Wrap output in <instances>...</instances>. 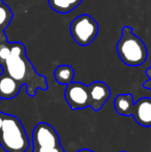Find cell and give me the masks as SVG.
I'll use <instances>...</instances> for the list:
<instances>
[{"mask_svg":"<svg viewBox=\"0 0 151 152\" xmlns=\"http://www.w3.org/2000/svg\"><path fill=\"white\" fill-rule=\"evenodd\" d=\"M10 54L3 62L4 72L9 77L26 86L27 94L31 97L36 94L38 89L47 90L48 82L44 76L37 74L32 63L26 56V49L22 42H9Z\"/></svg>","mask_w":151,"mask_h":152,"instance_id":"6da1fadb","label":"cell"},{"mask_svg":"<svg viewBox=\"0 0 151 152\" xmlns=\"http://www.w3.org/2000/svg\"><path fill=\"white\" fill-rule=\"evenodd\" d=\"M116 51L120 60L128 66H139L146 61L148 51L144 42L133 33L131 27L124 26L121 37L116 45Z\"/></svg>","mask_w":151,"mask_h":152,"instance_id":"7a4b0ae2","label":"cell"},{"mask_svg":"<svg viewBox=\"0 0 151 152\" xmlns=\"http://www.w3.org/2000/svg\"><path fill=\"white\" fill-rule=\"evenodd\" d=\"M0 145L6 152H25L30 146L26 130L16 116H4L0 129Z\"/></svg>","mask_w":151,"mask_h":152,"instance_id":"3957f363","label":"cell"},{"mask_svg":"<svg viewBox=\"0 0 151 152\" xmlns=\"http://www.w3.org/2000/svg\"><path fill=\"white\" fill-rule=\"evenodd\" d=\"M98 24L91 16L83 14L73 20L69 26L71 37L79 46H89L98 34Z\"/></svg>","mask_w":151,"mask_h":152,"instance_id":"277c9868","label":"cell"},{"mask_svg":"<svg viewBox=\"0 0 151 152\" xmlns=\"http://www.w3.org/2000/svg\"><path fill=\"white\" fill-rule=\"evenodd\" d=\"M64 97L71 110H82L89 107L88 86L81 82H71L66 85Z\"/></svg>","mask_w":151,"mask_h":152,"instance_id":"5b68a950","label":"cell"},{"mask_svg":"<svg viewBox=\"0 0 151 152\" xmlns=\"http://www.w3.org/2000/svg\"><path fill=\"white\" fill-rule=\"evenodd\" d=\"M33 147H55L60 145L59 134L52 125L40 122L32 132Z\"/></svg>","mask_w":151,"mask_h":152,"instance_id":"8992f818","label":"cell"},{"mask_svg":"<svg viewBox=\"0 0 151 152\" xmlns=\"http://www.w3.org/2000/svg\"><path fill=\"white\" fill-rule=\"evenodd\" d=\"M89 107L93 111H99L111 96V90L105 82L95 81L88 86Z\"/></svg>","mask_w":151,"mask_h":152,"instance_id":"52a82bcc","label":"cell"},{"mask_svg":"<svg viewBox=\"0 0 151 152\" xmlns=\"http://www.w3.org/2000/svg\"><path fill=\"white\" fill-rule=\"evenodd\" d=\"M131 116L141 126L151 127V98H140L136 104H133Z\"/></svg>","mask_w":151,"mask_h":152,"instance_id":"ba28073f","label":"cell"},{"mask_svg":"<svg viewBox=\"0 0 151 152\" xmlns=\"http://www.w3.org/2000/svg\"><path fill=\"white\" fill-rule=\"evenodd\" d=\"M21 87L22 85L7 74L3 72L0 76V98L12 99L16 97L21 90Z\"/></svg>","mask_w":151,"mask_h":152,"instance_id":"9c48e42d","label":"cell"},{"mask_svg":"<svg viewBox=\"0 0 151 152\" xmlns=\"http://www.w3.org/2000/svg\"><path fill=\"white\" fill-rule=\"evenodd\" d=\"M133 98L131 93H123L116 96L114 100V108L117 114L122 116H131L133 108Z\"/></svg>","mask_w":151,"mask_h":152,"instance_id":"30bf717a","label":"cell"},{"mask_svg":"<svg viewBox=\"0 0 151 152\" xmlns=\"http://www.w3.org/2000/svg\"><path fill=\"white\" fill-rule=\"evenodd\" d=\"M54 78L58 84L60 85H69L71 83L75 78V69L71 65L62 64L56 67L54 70Z\"/></svg>","mask_w":151,"mask_h":152,"instance_id":"8fae6325","label":"cell"},{"mask_svg":"<svg viewBox=\"0 0 151 152\" xmlns=\"http://www.w3.org/2000/svg\"><path fill=\"white\" fill-rule=\"evenodd\" d=\"M83 0H48L49 5L58 14H69L81 4Z\"/></svg>","mask_w":151,"mask_h":152,"instance_id":"7c38bea8","label":"cell"},{"mask_svg":"<svg viewBox=\"0 0 151 152\" xmlns=\"http://www.w3.org/2000/svg\"><path fill=\"white\" fill-rule=\"evenodd\" d=\"M12 19V12L5 4H0V30L8 26Z\"/></svg>","mask_w":151,"mask_h":152,"instance_id":"4fadbf2b","label":"cell"},{"mask_svg":"<svg viewBox=\"0 0 151 152\" xmlns=\"http://www.w3.org/2000/svg\"><path fill=\"white\" fill-rule=\"evenodd\" d=\"M10 54V47L9 42H6L5 40L0 44V61L3 63L8 58Z\"/></svg>","mask_w":151,"mask_h":152,"instance_id":"5bb4252c","label":"cell"},{"mask_svg":"<svg viewBox=\"0 0 151 152\" xmlns=\"http://www.w3.org/2000/svg\"><path fill=\"white\" fill-rule=\"evenodd\" d=\"M33 152H65L61 145L55 147H33Z\"/></svg>","mask_w":151,"mask_h":152,"instance_id":"9a60e30c","label":"cell"},{"mask_svg":"<svg viewBox=\"0 0 151 152\" xmlns=\"http://www.w3.org/2000/svg\"><path fill=\"white\" fill-rule=\"evenodd\" d=\"M143 87H144V88H147V89H149V90H151V80H150V79H148V80L144 83Z\"/></svg>","mask_w":151,"mask_h":152,"instance_id":"2e32d148","label":"cell"},{"mask_svg":"<svg viewBox=\"0 0 151 152\" xmlns=\"http://www.w3.org/2000/svg\"><path fill=\"white\" fill-rule=\"evenodd\" d=\"M4 116H5V114H3L2 112H0V129H1V126H2V124H3Z\"/></svg>","mask_w":151,"mask_h":152,"instance_id":"e0dca14e","label":"cell"},{"mask_svg":"<svg viewBox=\"0 0 151 152\" xmlns=\"http://www.w3.org/2000/svg\"><path fill=\"white\" fill-rule=\"evenodd\" d=\"M77 152H94V151L90 150V149H81V150H79Z\"/></svg>","mask_w":151,"mask_h":152,"instance_id":"ac0fdd59","label":"cell"},{"mask_svg":"<svg viewBox=\"0 0 151 152\" xmlns=\"http://www.w3.org/2000/svg\"><path fill=\"white\" fill-rule=\"evenodd\" d=\"M3 72H4V68L2 67V65L0 64V76H1V75L3 74Z\"/></svg>","mask_w":151,"mask_h":152,"instance_id":"d6986e66","label":"cell"},{"mask_svg":"<svg viewBox=\"0 0 151 152\" xmlns=\"http://www.w3.org/2000/svg\"><path fill=\"white\" fill-rule=\"evenodd\" d=\"M1 36H2V33H1V31H0V44L2 42V38H1Z\"/></svg>","mask_w":151,"mask_h":152,"instance_id":"ffe728a7","label":"cell"},{"mask_svg":"<svg viewBox=\"0 0 151 152\" xmlns=\"http://www.w3.org/2000/svg\"><path fill=\"white\" fill-rule=\"evenodd\" d=\"M121 152H125V151H121Z\"/></svg>","mask_w":151,"mask_h":152,"instance_id":"44dd1931","label":"cell"}]
</instances>
